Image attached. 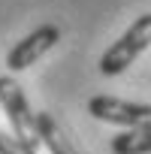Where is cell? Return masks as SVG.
Wrapping results in <instances>:
<instances>
[{"instance_id": "obj_1", "label": "cell", "mask_w": 151, "mask_h": 154, "mask_svg": "<svg viewBox=\"0 0 151 154\" xmlns=\"http://www.w3.org/2000/svg\"><path fill=\"white\" fill-rule=\"evenodd\" d=\"M148 45H151V12L139 15V18L124 30V36L115 39V42L103 51V57H100V72H103V75H118V72H124Z\"/></svg>"}, {"instance_id": "obj_2", "label": "cell", "mask_w": 151, "mask_h": 154, "mask_svg": "<svg viewBox=\"0 0 151 154\" xmlns=\"http://www.w3.org/2000/svg\"><path fill=\"white\" fill-rule=\"evenodd\" d=\"M0 106H3V112H6V118H9L12 133H15L21 142H27V145L36 148V142H39L36 112H30L27 97H24L21 85L12 79V75H0Z\"/></svg>"}, {"instance_id": "obj_6", "label": "cell", "mask_w": 151, "mask_h": 154, "mask_svg": "<svg viewBox=\"0 0 151 154\" xmlns=\"http://www.w3.org/2000/svg\"><path fill=\"white\" fill-rule=\"evenodd\" d=\"M112 154H151V130L148 127H127L115 133L109 142Z\"/></svg>"}, {"instance_id": "obj_3", "label": "cell", "mask_w": 151, "mask_h": 154, "mask_svg": "<svg viewBox=\"0 0 151 154\" xmlns=\"http://www.w3.org/2000/svg\"><path fill=\"white\" fill-rule=\"evenodd\" d=\"M88 112L97 121H109V124H121V127H148L151 130V106L142 103H127L118 97H91Z\"/></svg>"}, {"instance_id": "obj_5", "label": "cell", "mask_w": 151, "mask_h": 154, "mask_svg": "<svg viewBox=\"0 0 151 154\" xmlns=\"http://www.w3.org/2000/svg\"><path fill=\"white\" fill-rule=\"evenodd\" d=\"M36 133H39V142H42L51 154H79L76 145L69 142V136L63 133V127H60L48 112H36Z\"/></svg>"}, {"instance_id": "obj_7", "label": "cell", "mask_w": 151, "mask_h": 154, "mask_svg": "<svg viewBox=\"0 0 151 154\" xmlns=\"http://www.w3.org/2000/svg\"><path fill=\"white\" fill-rule=\"evenodd\" d=\"M0 154H36V148L27 145V142H21L15 133L0 130Z\"/></svg>"}, {"instance_id": "obj_4", "label": "cell", "mask_w": 151, "mask_h": 154, "mask_svg": "<svg viewBox=\"0 0 151 154\" xmlns=\"http://www.w3.org/2000/svg\"><path fill=\"white\" fill-rule=\"evenodd\" d=\"M57 39H60V27H57V24H39L36 30H30L24 39L15 42V48L6 54V66H9L12 72L27 69V66L36 63L48 48H54Z\"/></svg>"}]
</instances>
